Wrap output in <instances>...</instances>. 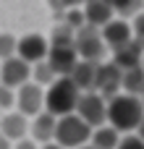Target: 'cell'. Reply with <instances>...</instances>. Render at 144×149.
I'll return each mask as SVG.
<instances>
[{
    "mask_svg": "<svg viewBox=\"0 0 144 149\" xmlns=\"http://www.w3.org/2000/svg\"><path fill=\"white\" fill-rule=\"evenodd\" d=\"M142 118H144V107L139 97L115 94L113 100H108V126H113L121 136L134 134Z\"/></svg>",
    "mask_w": 144,
    "mask_h": 149,
    "instance_id": "obj_1",
    "label": "cell"
},
{
    "mask_svg": "<svg viewBox=\"0 0 144 149\" xmlns=\"http://www.w3.org/2000/svg\"><path fill=\"white\" fill-rule=\"evenodd\" d=\"M81 92L73 86V81L66 79H55L47 89H45V110L55 118L63 115H73L76 113V102H79Z\"/></svg>",
    "mask_w": 144,
    "mask_h": 149,
    "instance_id": "obj_2",
    "label": "cell"
},
{
    "mask_svg": "<svg viewBox=\"0 0 144 149\" xmlns=\"http://www.w3.org/2000/svg\"><path fill=\"white\" fill-rule=\"evenodd\" d=\"M92 139V128L73 113V115H63L58 118V126H55V144L63 149H81L89 144Z\"/></svg>",
    "mask_w": 144,
    "mask_h": 149,
    "instance_id": "obj_3",
    "label": "cell"
},
{
    "mask_svg": "<svg viewBox=\"0 0 144 149\" xmlns=\"http://www.w3.org/2000/svg\"><path fill=\"white\" fill-rule=\"evenodd\" d=\"M73 50H76V55H79V60H84V63H105L108 60V47H105V42H102V37H100V29H92V26H84V29H79L76 34H73Z\"/></svg>",
    "mask_w": 144,
    "mask_h": 149,
    "instance_id": "obj_4",
    "label": "cell"
},
{
    "mask_svg": "<svg viewBox=\"0 0 144 149\" xmlns=\"http://www.w3.org/2000/svg\"><path fill=\"white\" fill-rule=\"evenodd\" d=\"M76 115L94 131L108 123V100H102L97 92H87L76 102Z\"/></svg>",
    "mask_w": 144,
    "mask_h": 149,
    "instance_id": "obj_5",
    "label": "cell"
},
{
    "mask_svg": "<svg viewBox=\"0 0 144 149\" xmlns=\"http://www.w3.org/2000/svg\"><path fill=\"white\" fill-rule=\"evenodd\" d=\"M47 52H50V42L45 34L39 31H31V34H24L18 39V47H16V58H21L24 63L29 65H37L42 60H47Z\"/></svg>",
    "mask_w": 144,
    "mask_h": 149,
    "instance_id": "obj_6",
    "label": "cell"
},
{
    "mask_svg": "<svg viewBox=\"0 0 144 149\" xmlns=\"http://www.w3.org/2000/svg\"><path fill=\"white\" fill-rule=\"evenodd\" d=\"M16 113H21L24 118H37L39 113H45V89L37 84H24L21 89H16Z\"/></svg>",
    "mask_w": 144,
    "mask_h": 149,
    "instance_id": "obj_7",
    "label": "cell"
},
{
    "mask_svg": "<svg viewBox=\"0 0 144 149\" xmlns=\"http://www.w3.org/2000/svg\"><path fill=\"white\" fill-rule=\"evenodd\" d=\"M121 71L105 60V63H97V76H94V92L102 97V100H113L115 94H121Z\"/></svg>",
    "mask_w": 144,
    "mask_h": 149,
    "instance_id": "obj_8",
    "label": "cell"
},
{
    "mask_svg": "<svg viewBox=\"0 0 144 149\" xmlns=\"http://www.w3.org/2000/svg\"><path fill=\"white\" fill-rule=\"evenodd\" d=\"M29 81H31V65L24 63L21 58H10V60L0 63V84L3 86L16 92V89H21Z\"/></svg>",
    "mask_w": 144,
    "mask_h": 149,
    "instance_id": "obj_9",
    "label": "cell"
},
{
    "mask_svg": "<svg viewBox=\"0 0 144 149\" xmlns=\"http://www.w3.org/2000/svg\"><path fill=\"white\" fill-rule=\"evenodd\" d=\"M76 63H79V55H76L73 45H50L47 65L55 71V76H58V79L71 76V71L76 68Z\"/></svg>",
    "mask_w": 144,
    "mask_h": 149,
    "instance_id": "obj_10",
    "label": "cell"
},
{
    "mask_svg": "<svg viewBox=\"0 0 144 149\" xmlns=\"http://www.w3.org/2000/svg\"><path fill=\"white\" fill-rule=\"evenodd\" d=\"M100 37H102L105 47L113 52V50H118V47H123V45H129V42L134 39V31H131V21H123V18H113L110 24H105V26L100 29Z\"/></svg>",
    "mask_w": 144,
    "mask_h": 149,
    "instance_id": "obj_11",
    "label": "cell"
},
{
    "mask_svg": "<svg viewBox=\"0 0 144 149\" xmlns=\"http://www.w3.org/2000/svg\"><path fill=\"white\" fill-rule=\"evenodd\" d=\"M142 58H144V45H142V42H136V39H131L129 45H123V47L113 50L108 60H110V63L123 73V71L139 68V65H142Z\"/></svg>",
    "mask_w": 144,
    "mask_h": 149,
    "instance_id": "obj_12",
    "label": "cell"
},
{
    "mask_svg": "<svg viewBox=\"0 0 144 149\" xmlns=\"http://www.w3.org/2000/svg\"><path fill=\"white\" fill-rule=\"evenodd\" d=\"M81 10H84L87 26H92V29H102L105 24H110V21L115 18L110 0H89V3L81 5Z\"/></svg>",
    "mask_w": 144,
    "mask_h": 149,
    "instance_id": "obj_13",
    "label": "cell"
},
{
    "mask_svg": "<svg viewBox=\"0 0 144 149\" xmlns=\"http://www.w3.org/2000/svg\"><path fill=\"white\" fill-rule=\"evenodd\" d=\"M55 126H58V118L45 110V113H39L37 118L29 120V139L37 141L39 147L42 144H50L55 139Z\"/></svg>",
    "mask_w": 144,
    "mask_h": 149,
    "instance_id": "obj_14",
    "label": "cell"
},
{
    "mask_svg": "<svg viewBox=\"0 0 144 149\" xmlns=\"http://www.w3.org/2000/svg\"><path fill=\"white\" fill-rule=\"evenodd\" d=\"M0 134H3L10 144L26 139V136H29V118H24V115L16 113V110L3 113V118H0Z\"/></svg>",
    "mask_w": 144,
    "mask_h": 149,
    "instance_id": "obj_15",
    "label": "cell"
},
{
    "mask_svg": "<svg viewBox=\"0 0 144 149\" xmlns=\"http://www.w3.org/2000/svg\"><path fill=\"white\" fill-rule=\"evenodd\" d=\"M94 76H97V65H94V63L79 60L68 79L73 81V86H76L81 94H87V92H94Z\"/></svg>",
    "mask_w": 144,
    "mask_h": 149,
    "instance_id": "obj_16",
    "label": "cell"
},
{
    "mask_svg": "<svg viewBox=\"0 0 144 149\" xmlns=\"http://www.w3.org/2000/svg\"><path fill=\"white\" fill-rule=\"evenodd\" d=\"M121 141V134L113 128V126H100L92 131V139H89V147L92 149H115Z\"/></svg>",
    "mask_w": 144,
    "mask_h": 149,
    "instance_id": "obj_17",
    "label": "cell"
},
{
    "mask_svg": "<svg viewBox=\"0 0 144 149\" xmlns=\"http://www.w3.org/2000/svg\"><path fill=\"white\" fill-rule=\"evenodd\" d=\"M144 92V71L139 68H131V71H123L121 76V94H129V97H139Z\"/></svg>",
    "mask_w": 144,
    "mask_h": 149,
    "instance_id": "obj_18",
    "label": "cell"
},
{
    "mask_svg": "<svg viewBox=\"0 0 144 149\" xmlns=\"http://www.w3.org/2000/svg\"><path fill=\"white\" fill-rule=\"evenodd\" d=\"M110 3H113L115 18H123V21H134L144 10V3H136V0H110Z\"/></svg>",
    "mask_w": 144,
    "mask_h": 149,
    "instance_id": "obj_19",
    "label": "cell"
},
{
    "mask_svg": "<svg viewBox=\"0 0 144 149\" xmlns=\"http://www.w3.org/2000/svg\"><path fill=\"white\" fill-rule=\"evenodd\" d=\"M55 79H58V76H55V71L47 65V60H42V63L31 65V84H37V86H42V89H47Z\"/></svg>",
    "mask_w": 144,
    "mask_h": 149,
    "instance_id": "obj_20",
    "label": "cell"
},
{
    "mask_svg": "<svg viewBox=\"0 0 144 149\" xmlns=\"http://www.w3.org/2000/svg\"><path fill=\"white\" fill-rule=\"evenodd\" d=\"M16 47H18V39L10 31H0V63L16 58Z\"/></svg>",
    "mask_w": 144,
    "mask_h": 149,
    "instance_id": "obj_21",
    "label": "cell"
},
{
    "mask_svg": "<svg viewBox=\"0 0 144 149\" xmlns=\"http://www.w3.org/2000/svg\"><path fill=\"white\" fill-rule=\"evenodd\" d=\"M10 110H16V92L0 84V113H10Z\"/></svg>",
    "mask_w": 144,
    "mask_h": 149,
    "instance_id": "obj_22",
    "label": "cell"
},
{
    "mask_svg": "<svg viewBox=\"0 0 144 149\" xmlns=\"http://www.w3.org/2000/svg\"><path fill=\"white\" fill-rule=\"evenodd\" d=\"M115 149H144V141L136 134H126V136H121V141H118Z\"/></svg>",
    "mask_w": 144,
    "mask_h": 149,
    "instance_id": "obj_23",
    "label": "cell"
},
{
    "mask_svg": "<svg viewBox=\"0 0 144 149\" xmlns=\"http://www.w3.org/2000/svg\"><path fill=\"white\" fill-rule=\"evenodd\" d=\"M131 31H134V39L144 45V10L134 18V21H131Z\"/></svg>",
    "mask_w": 144,
    "mask_h": 149,
    "instance_id": "obj_24",
    "label": "cell"
},
{
    "mask_svg": "<svg viewBox=\"0 0 144 149\" xmlns=\"http://www.w3.org/2000/svg\"><path fill=\"white\" fill-rule=\"evenodd\" d=\"M13 149H39V144H37V141H31V139L26 136V139L16 141V144H13Z\"/></svg>",
    "mask_w": 144,
    "mask_h": 149,
    "instance_id": "obj_25",
    "label": "cell"
},
{
    "mask_svg": "<svg viewBox=\"0 0 144 149\" xmlns=\"http://www.w3.org/2000/svg\"><path fill=\"white\" fill-rule=\"evenodd\" d=\"M134 134H136V136H139V139L144 141V118L139 120V126H136V131H134Z\"/></svg>",
    "mask_w": 144,
    "mask_h": 149,
    "instance_id": "obj_26",
    "label": "cell"
},
{
    "mask_svg": "<svg viewBox=\"0 0 144 149\" xmlns=\"http://www.w3.org/2000/svg\"><path fill=\"white\" fill-rule=\"evenodd\" d=\"M0 149H13V144H10V141H8L3 134H0Z\"/></svg>",
    "mask_w": 144,
    "mask_h": 149,
    "instance_id": "obj_27",
    "label": "cell"
},
{
    "mask_svg": "<svg viewBox=\"0 0 144 149\" xmlns=\"http://www.w3.org/2000/svg\"><path fill=\"white\" fill-rule=\"evenodd\" d=\"M39 149H63V147H58L55 141H50V144H42V147H39Z\"/></svg>",
    "mask_w": 144,
    "mask_h": 149,
    "instance_id": "obj_28",
    "label": "cell"
},
{
    "mask_svg": "<svg viewBox=\"0 0 144 149\" xmlns=\"http://www.w3.org/2000/svg\"><path fill=\"white\" fill-rule=\"evenodd\" d=\"M139 102H142V107H144V92H142V94H139Z\"/></svg>",
    "mask_w": 144,
    "mask_h": 149,
    "instance_id": "obj_29",
    "label": "cell"
},
{
    "mask_svg": "<svg viewBox=\"0 0 144 149\" xmlns=\"http://www.w3.org/2000/svg\"><path fill=\"white\" fill-rule=\"evenodd\" d=\"M81 149H92V147H89V144H87V147H81Z\"/></svg>",
    "mask_w": 144,
    "mask_h": 149,
    "instance_id": "obj_30",
    "label": "cell"
},
{
    "mask_svg": "<svg viewBox=\"0 0 144 149\" xmlns=\"http://www.w3.org/2000/svg\"><path fill=\"white\" fill-rule=\"evenodd\" d=\"M142 71H144V58H142Z\"/></svg>",
    "mask_w": 144,
    "mask_h": 149,
    "instance_id": "obj_31",
    "label": "cell"
},
{
    "mask_svg": "<svg viewBox=\"0 0 144 149\" xmlns=\"http://www.w3.org/2000/svg\"><path fill=\"white\" fill-rule=\"evenodd\" d=\"M0 118H3V113H0Z\"/></svg>",
    "mask_w": 144,
    "mask_h": 149,
    "instance_id": "obj_32",
    "label": "cell"
}]
</instances>
